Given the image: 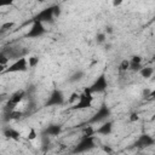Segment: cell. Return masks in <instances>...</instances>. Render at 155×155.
I'll list each match as a JSON object with an SVG mask.
<instances>
[{
    "label": "cell",
    "instance_id": "1",
    "mask_svg": "<svg viewBox=\"0 0 155 155\" xmlns=\"http://www.w3.org/2000/svg\"><path fill=\"white\" fill-rule=\"evenodd\" d=\"M93 93L91 91L90 87H86L84 88L82 93H80L79 96V99L74 103L73 105V109H76V110H81V109H86V108H90L92 107V103H93Z\"/></svg>",
    "mask_w": 155,
    "mask_h": 155
},
{
    "label": "cell",
    "instance_id": "2",
    "mask_svg": "<svg viewBox=\"0 0 155 155\" xmlns=\"http://www.w3.org/2000/svg\"><path fill=\"white\" fill-rule=\"evenodd\" d=\"M28 68H29L28 58L23 56L18 59H15L11 64H8V67L6 68V70L4 73H21V71H25Z\"/></svg>",
    "mask_w": 155,
    "mask_h": 155
},
{
    "label": "cell",
    "instance_id": "3",
    "mask_svg": "<svg viewBox=\"0 0 155 155\" xmlns=\"http://www.w3.org/2000/svg\"><path fill=\"white\" fill-rule=\"evenodd\" d=\"M45 30L46 29H45L44 23L41 21H39V19H34L30 29L27 33V36L28 38H39V36H41L45 33Z\"/></svg>",
    "mask_w": 155,
    "mask_h": 155
},
{
    "label": "cell",
    "instance_id": "4",
    "mask_svg": "<svg viewBox=\"0 0 155 155\" xmlns=\"http://www.w3.org/2000/svg\"><path fill=\"white\" fill-rule=\"evenodd\" d=\"M94 145V137L93 136H91V137H84L82 139H81V142L76 145V148H75V151L78 153H80V151H86V150H88V149H91L92 147Z\"/></svg>",
    "mask_w": 155,
    "mask_h": 155
},
{
    "label": "cell",
    "instance_id": "5",
    "mask_svg": "<svg viewBox=\"0 0 155 155\" xmlns=\"http://www.w3.org/2000/svg\"><path fill=\"white\" fill-rule=\"evenodd\" d=\"M107 86H108V82H107L105 76L104 75H101L99 78H97L94 80V82L91 85L90 88H91V91L93 93V92H102V91H104L107 88Z\"/></svg>",
    "mask_w": 155,
    "mask_h": 155
},
{
    "label": "cell",
    "instance_id": "6",
    "mask_svg": "<svg viewBox=\"0 0 155 155\" xmlns=\"http://www.w3.org/2000/svg\"><path fill=\"white\" fill-rule=\"evenodd\" d=\"M24 96H25V93L23 90H19V91H16L15 93H12L10 99H8V107L11 105V108H15L16 105H18L23 101Z\"/></svg>",
    "mask_w": 155,
    "mask_h": 155
},
{
    "label": "cell",
    "instance_id": "7",
    "mask_svg": "<svg viewBox=\"0 0 155 155\" xmlns=\"http://www.w3.org/2000/svg\"><path fill=\"white\" fill-rule=\"evenodd\" d=\"M63 103V94L59 91H53L47 101V105H58Z\"/></svg>",
    "mask_w": 155,
    "mask_h": 155
},
{
    "label": "cell",
    "instance_id": "8",
    "mask_svg": "<svg viewBox=\"0 0 155 155\" xmlns=\"http://www.w3.org/2000/svg\"><path fill=\"white\" fill-rule=\"evenodd\" d=\"M53 15H54V10H53L52 7H51V8H46V10H44V11H41V12L39 13V16H38L35 19H39V21H41V22L44 23L45 21L52 19Z\"/></svg>",
    "mask_w": 155,
    "mask_h": 155
},
{
    "label": "cell",
    "instance_id": "9",
    "mask_svg": "<svg viewBox=\"0 0 155 155\" xmlns=\"http://www.w3.org/2000/svg\"><path fill=\"white\" fill-rule=\"evenodd\" d=\"M154 143V138L150 137L149 134H143L138 138L137 140V147H149Z\"/></svg>",
    "mask_w": 155,
    "mask_h": 155
},
{
    "label": "cell",
    "instance_id": "10",
    "mask_svg": "<svg viewBox=\"0 0 155 155\" xmlns=\"http://www.w3.org/2000/svg\"><path fill=\"white\" fill-rule=\"evenodd\" d=\"M153 74H154L153 67H143V68H140V70H139V75H140L142 78H144V79H149Z\"/></svg>",
    "mask_w": 155,
    "mask_h": 155
},
{
    "label": "cell",
    "instance_id": "11",
    "mask_svg": "<svg viewBox=\"0 0 155 155\" xmlns=\"http://www.w3.org/2000/svg\"><path fill=\"white\" fill-rule=\"evenodd\" d=\"M5 136L8 137L10 139H15V140H17V139L21 137V133H19L17 130H15V128H7V130L5 131Z\"/></svg>",
    "mask_w": 155,
    "mask_h": 155
},
{
    "label": "cell",
    "instance_id": "12",
    "mask_svg": "<svg viewBox=\"0 0 155 155\" xmlns=\"http://www.w3.org/2000/svg\"><path fill=\"white\" fill-rule=\"evenodd\" d=\"M130 64L132 69H137V68H140V64H142V57L140 56H133L131 59H130Z\"/></svg>",
    "mask_w": 155,
    "mask_h": 155
},
{
    "label": "cell",
    "instance_id": "13",
    "mask_svg": "<svg viewBox=\"0 0 155 155\" xmlns=\"http://www.w3.org/2000/svg\"><path fill=\"white\" fill-rule=\"evenodd\" d=\"M46 133H48L50 136H58L61 133V126L58 125H51L46 128Z\"/></svg>",
    "mask_w": 155,
    "mask_h": 155
},
{
    "label": "cell",
    "instance_id": "14",
    "mask_svg": "<svg viewBox=\"0 0 155 155\" xmlns=\"http://www.w3.org/2000/svg\"><path fill=\"white\" fill-rule=\"evenodd\" d=\"M111 122H107V124H104L103 126H101L96 132L97 133H101V134H108V133H110L111 132Z\"/></svg>",
    "mask_w": 155,
    "mask_h": 155
},
{
    "label": "cell",
    "instance_id": "15",
    "mask_svg": "<svg viewBox=\"0 0 155 155\" xmlns=\"http://www.w3.org/2000/svg\"><path fill=\"white\" fill-rule=\"evenodd\" d=\"M36 137H38V132H36V130H35L34 127H30V128L28 130V133H27V136H25L27 140H29V142H33V140H35V139H36Z\"/></svg>",
    "mask_w": 155,
    "mask_h": 155
},
{
    "label": "cell",
    "instance_id": "16",
    "mask_svg": "<svg viewBox=\"0 0 155 155\" xmlns=\"http://www.w3.org/2000/svg\"><path fill=\"white\" fill-rule=\"evenodd\" d=\"M108 114H109L108 109H107V108H102V109H99V110H98V113L96 114V117H93L92 120H93V121H98V120H101V119L105 117Z\"/></svg>",
    "mask_w": 155,
    "mask_h": 155
},
{
    "label": "cell",
    "instance_id": "17",
    "mask_svg": "<svg viewBox=\"0 0 155 155\" xmlns=\"http://www.w3.org/2000/svg\"><path fill=\"white\" fill-rule=\"evenodd\" d=\"M28 64H29V68H34L39 64V58L36 56H31L28 58Z\"/></svg>",
    "mask_w": 155,
    "mask_h": 155
},
{
    "label": "cell",
    "instance_id": "18",
    "mask_svg": "<svg viewBox=\"0 0 155 155\" xmlns=\"http://www.w3.org/2000/svg\"><path fill=\"white\" fill-rule=\"evenodd\" d=\"M130 67H131V64H130V59H122L121 63H120V65H119L120 70H124V71H125V70H128Z\"/></svg>",
    "mask_w": 155,
    "mask_h": 155
},
{
    "label": "cell",
    "instance_id": "19",
    "mask_svg": "<svg viewBox=\"0 0 155 155\" xmlns=\"http://www.w3.org/2000/svg\"><path fill=\"white\" fill-rule=\"evenodd\" d=\"M21 116H22V111H18V110L10 111V119H19Z\"/></svg>",
    "mask_w": 155,
    "mask_h": 155
},
{
    "label": "cell",
    "instance_id": "20",
    "mask_svg": "<svg viewBox=\"0 0 155 155\" xmlns=\"http://www.w3.org/2000/svg\"><path fill=\"white\" fill-rule=\"evenodd\" d=\"M13 22H6V23H4L2 25H1V31H6V30H8L10 28H12L13 27Z\"/></svg>",
    "mask_w": 155,
    "mask_h": 155
},
{
    "label": "cell",
    "instance_id": "21",
    "mask_svg": "<svg viewBox=\"0 0 155 155\" xmlns=\"http://www.w3.org/2000/svg\"><path fill=\"white\" fill-rule=\"evenodd\" d=\"M138 120H139V114H138V113H132V114L130 115V121L136 122V121H138Z\"/></svg>",
    "mask_w": 155,
    "mask_h": 155
},
{
    "label": "cell",
    "instance_id": "22",
    "mask_svg": "<svg viewBox=\"0 0 155 155\" xmlns=\"http://www.w3.org/2000/svg\"><path fill=\"white\" fill-rule=\"evenodd\" d=\"M148 98H150V99L155 98V90H154V91H151V92H149V94H148Z\"/></svg>",
    "mask_w": 155,
    "mask_h": 155
},
{
    "label": "cell",
    "instance_id": "23",
    "mask_svg": "<svg viewBox=\"0 0 155 155\" xmlns=\"http://www.w3.org/2000/svg\"><path fill=\"white\" fill-rule=\"evenodd\" d=\"M120 4H122V2H121V1H114V2H113V5H114V6H119Z\"/></svg>",
    "mask_w": 155,
    "mask_h": 155
},
{
    "label": "cell",
    "instance_id": "24",
    "mask_svg": "<svg viewBox=\"0 0 155 155\" xmlns=\"http://www.w3.org/2000/svg\"><path fill=\"white\" fill-rule=\"evenodd\" d=\"M98 38H99V39H98L99 41H103V39H104V35H99Z\"/></svg>",
    "mask_w": 155,
    "mask_h": 155
},
{
    "label": "cell",
    "instance_id": "25",
    "mask_svg": "<svg viewBox=\"0 0 155 155\" xmlns=\"http://www.w3.org/2000/svg\"><path fill=\"white\" fill-rule=\"evenodd\" d=\"M154 61H155V53H154Z\"/></svg>",
    "mask_w": 155,
    "mask_h": 155
},
{
    "label": "cell",
    "instance_id": "26",
    "mask_svg": "<svg viewBox=\"0 0 155 155\" xmlns=\"http://www.w3.org/2000/svg\"><path fill=\"white\" fill-rule=\"evenodd\" d=\"M42 155H47V154H42Z\"/></svg>",
    "mask_w": 155,
    "mask_h": 155
}]
</instances>
